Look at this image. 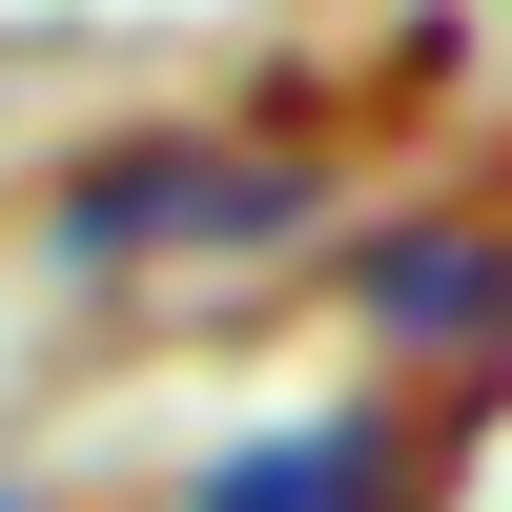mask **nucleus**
Masks as SVG:
<instances>
[{
  "instance_id": "1",
  "label": "nucleus",
  "mask_w": 512,
  "mask_h": 512,
  "mask_svg": "<svg viewBox=\"0 0 512 512\" xmlns=\"http://www.w3.org/2000/svg\"><path fill=\"white\" fill-rule=\"evenodd\" d=\"M205 512H390V431H369V410H349V431H267Z\"/></svg>"
}]
</instances>
